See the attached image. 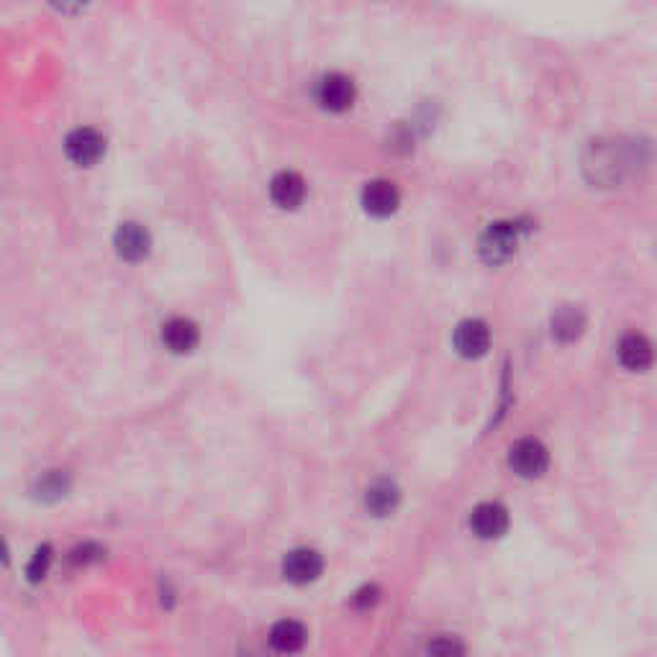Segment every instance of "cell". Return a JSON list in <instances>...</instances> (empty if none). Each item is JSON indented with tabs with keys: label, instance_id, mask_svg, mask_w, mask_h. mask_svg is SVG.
I'll return each instance as SVG.
<instances>
[{
	"label": "cell",
	"instance_id": "obj_19",
	"mask_svg": "<svg viewBox=\"0 0 657 657\" xmlns=\"http://www.w3.org/2000/svg\"><path fill=\"white\" fill-rule=\"evenodd\" d=\"M429 657H468V650L462 645L457 637H450V634H442L437 640L429 642L427 647Z\"/></svg>",
	"mask_w": 657,
	"mask_h": 657
},
{
	"label": "cell",
	"instance_id": "obj_12",
	"mask_svg": "<svg viewBox=\"0 0 657 657\" xmlns=\"http://www.w3.org/2000/svg\"><path fill=\"white\" fill-rule=\"evenodd\" d=\"M306 196V183L298 172L283 170L270 180V198L278 208H298Z\"/></svg>",
	"mask_w": 657,
	"mask_h": 657
},
{
	"label": "cell",
	"instance_id": "obj_18",
	"mask_svg": "<svg viewBox=\"0 0 657 657\" xmlns=\"http://www.w3.org/2000/svg\"><path fill=\"white\" fill-rule=\"evenodd\" d=\"M103 557H106V550H103L101 545H95V542H83V545L72 547L67 560H70V565H75V568H88V565L93 563H101Z\"/></svg>",
	"mask_w": 657,
	"mask_h": 657
},
{
	"label": "cell",
	"instance_id": "obj_2",
	"mask_svg": "<svg viewBox=\"0 0 657 657\" xmlns=\"http://www.w3.org/2000/svg\"><path fill=\"white\" fill-rule=\"evenodd\" d=\"M516 239H519L516 224H506V221L491 224L480 239V255L491 265L506 262L516 252Z\"/></svg>",
	"mask_w": 657,
	"mask_h": 657
},
{
	"label": "cell",
	"instance_id": "obj_6",
	"mask_svg": "<svg viewBox=\"0 0 657 657\" xmlns=\"http://www.w3.org/2000/svg\"><path fill=\"white\" fill-rule=\"evenodd\" d=\"M113 244H116L119 257H124L126 262H139L149 255V249H152V237H149V231L144 229L142 224H137V221H126V224H121L119 229H116Z\"/></svg>",
	"mask_w": 657,
	"mask_h": 657
},
{
	"label": "cell",
	"instance_id": "obj_3",
	"mask_svg": "<svg viewBox=\"0 0 657 657\" xmlns=\"http://www.w3.org/2000/svg\"><path fill=\"white\" fill-rule=\"evenodd\" d=\"M316 98H319L321 108L332 113H344L350 111L352 103L357 98L355 83H352L347 75H339V72H332V75L321 77L319 88H316Z\"/></svg>",
	"mask_w": 657,
	"mask_h": 657
},
{
	"label": "cell",
	"instance_id": "obj_16",
	"mask_svg": "<svg viewBox=\"0 0 657 657\" xmlns=\"http://www.w3.org/2000/svg\"><path fill=\"white\" fill-rule=\"evenodd\" d=\"M583 326H586V316H583L581 308L565 306L560 308L552 319V334H555L560 342H573L583 334Z\"/></svg>",
	"mask_w": 657,
	"mask_h": 657
},
{
	"label": "cell",
	"instance_id": "obj_17",
	"mask_svg": "<svg viewBox=\"0 0 657 657\" xmlns=\"http://www.w3.org/2000/svg\"><path fill=\"white\" fill-rule=\"evenodd\" d=\"M52 560H54V552H52V545H39L34 550V555H31L29 565H26V581L29 583H42L44 578L49 575V568H52Z\"/></svg>",
	"mask_w": 657,
	"mask_h": 657
},
{
	"label": "cell",
	"instance_id": "obj_9",
	"mask_svg": "<svg viewBox=\"0 0 657 657\" xmlns=\"http://www.w3.org/2000/svg\"><path fill=\"white\" fill-rule=\"evenodd\" d=\"M398 203H401V196H398V188L388 180H373V183H367L365 190H362V206L370 216H378V219H385V216L396 214Z\"/></svg>",
	"mask_w": 657,
	"mask_h": 657
},
{
	"label": "cell",
	"instance_id": "obj_14",
	"mask_svg": "<svg viewBox=\"0 0 657 657\" xmlns=\"http://www.w3.org/2000/svg\"><path fill=\"white\" fill-rule=\"evenodd\" d=\"M619 360L629 370H645L652 362V344L642 334H627L619 342Z\"/></svg>",
	"mask_w": 657,
	"mask_h": 657
},
{
	"label": "cell",
	"instance_id": "obj_4",
	"mask_svg": "<svg viewBox=\"0 0 657 657\" xmlns=\"http://www.w3.org/2000/svg\"><path fill=\"white\" fill-rule=\"evenodd\" d=\"M324 570V560L311 547H296L283 557V575L285 581L296 583V586H306L314 583Z\"/></svg>",
	"mask_w": 657,
	"mask_h": 657
},
{
	"label": "cell",
	"instance_id": "obj_8",
	"mask_svg": "<svg viewBox=\"0 0 657 657\" xmlns=\"http://www.w3.org/2000/svg\"><path fill=\"white\" fill-rule=\"evenodd\" d=\"M470 527H473V532L480 539H498L509 529V511H506V506L496 504V501H486V504L473 509Z\"/></svg>",
	"mask_w": 657,
	"mask_h": 657
},
{
	"label": "cell",
	"instance_id": "obj_5",
	"mask_svg": "<svg viewBox=\"0 0 657 657\" xmlns=\"http://www.w3.org/2000/svg\"><path fill=\"white\" fill-rule=\"evenodd\" d=\"M65 152L75 165L90 167L101 160L103 152H106V139L95 129L83 126V129H75L70 137L65 139Z\"/></svg>",
	"mask_w": 657,
	"mask_h": 657
},
{
	"label": "cell",
	"instance_id": "obj_7",
	"mask_svg": "<svg viewBox=\"0 0 657 657\" xmlns=\"http://www.w3.org/2000/svg\"><path fill=\"white\" fill-rule=\"evenodd\" d=\"M488 347H491V329H488L486 321L468 319L455 329V350L462 357H470V360L483 357Z\"/></svg>",
	"mask_w": 657,
	"mask_h": 657
},
{
	"label": "cell",
	"instance_id": "obj_13",
	"mask_svg": "<svg viewBox=\"0 0 657 657\" xmlns=\"http://www.w3.org/2000/svg\"><path fill=\"white\" fill-rule=\"evenodd\" d=\"M72 491V478L67 470H47L34 480L31 486V496L42 504H57L62 498L70 496Z\"/></svg>",
	"mask_w": 657,
	"mask_h": 657
},
{
	"label": "cell",
	"instance_id": "obj_10",
	"mask_svg": "<svg viewBox=\"0 0 657 657\" xmlns=\"http://www.w3.org/2000/svg\"><path fill=\"white\" fill-rule=\"evenodd\" d=\"M198 339H201L198 326L190 319H183V316H175L162 326V344L175 355H188V352L196 350Z\"/></svg>",
	"mask_w": 657,
	"mask_h": 657
},
{
	"label": "cell",
	"instance_id": "obj_1",
	"mask_svg": "<svg viewBox=\"0 0 657 657\" xmlns=\"http://www.w3.org/2000/svg\"><path fill=\"white\" fill-rule=\"evenodd\" d=\"M509 465L521 478H539L550 465V452L539 439H519L509 452Z\"/></svg>",
	"mask_w": 657,
	"mask_h": 657
},
{
	"label": "cell",
	"instance_id": "obj_20",
	"mask_svg": "<svg viewBox=\"0 0 657 657\" xmlns=\"http://www.w3.org/2000/svg\"><path fill=\"white\" fill-rule=\"evenodd\" d=\"M378 598H380L378 586H365L355 593L352 604H355V609H367V606H373Z\"/></svg>",
	"mask_w": 657,
	"mask_h": 657
},
{
	"label": "cell",
	"instance_id": "obj_15",
	"mask_svg": "<svg viewBox=\"0 0 657 657\" xmlns=\"http://www.w3.org/2000/svg\"><path fill=\"white\" fill-rule=\"evenodd\" d=\"M398 501H401V491L391 480H378L375 486L367 488L365 504L375 516H388L391 511H396Z\"/></svg>",
	"mask_w": 657,
	"mask_h": 657
},
{
	"label": "cell",
	"instance_id": "obj_21",
	"mask_svg": "<svg viewBox=\"0 0 657 657\" xmlns=\"http://www.w3.org/2000/svg\"><path fill=\"white\" fill-rule=\"evenodd\" d=\"M0 563L3 565L11 563V547H8V542L3 539V534H0Z\"/></svg>",
	"mask_w": 657,
	"mask_h": 657
},
{
	"label": "cell",
	"instance_id": "obj_11",
	"mask_svg": "<svg viewBox=\"0 0 657 657\" xmlns=\"http://www.w3.org/2000/svg\"><path fill=\"white\" fill-rule=\"evenodd\" d=\"M267 640H270V647H273L275 652H280V655H296V652H301L303 647H306L308 632L296 619H280V622L273 624Z\"/></svg>",
	"mask_w": 657,
	"mask_h": 657
}]
</instances>
